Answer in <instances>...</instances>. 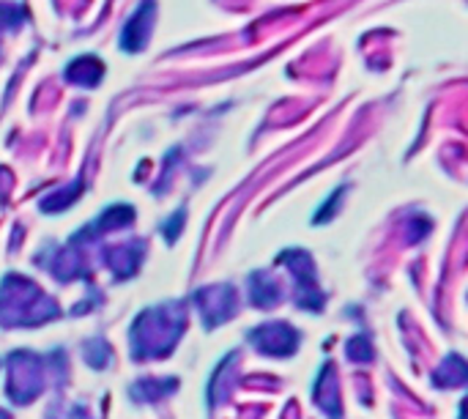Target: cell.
<instances>
[{
	"label": "cell",
	"mask_w": 468,
	"mask_h": 419,
	"mask_svg": "<svg viewBox=\"0 0 468 419\" xmlns=\"http://www.w3.org/2000/svg\"><path fill=\"white\" fill-rule=\"evenodd\" d=\"M184 310L181 305H165L142 313L132 326V351L137 359L168 356L184 332Z\"/></svg>",
	"instance_id": "6da1fadb"
},
{
	"label": "cell",
	"mask_w": 468,
	"mask_h": 419,
	"mask_svg": "<svg viewBox=\"0 0 468 419\" xmlns=\"http://www.w3.org/2000/svg\"><path fill=\"white\" fill-rule=\"evenodd\" d=\"M58 316L53 299H47L34 283L23 277H6L0 288V321L6 326H39Z\"/></svg>",
	"instance_id": "7a4b0ae2"
},
{
	"label": "cell",
	"mask_w": 468,
	"mask_h": 419,
	"mask_svg": "<svg viewBox=\"0 0 468 419\" xmlns=\"http://www.w3.org/2000/svg\"><path fill=\"white\" fill-rule=\"evenodd\" d=\"M44 386V378H42V365L34 354L28 351H17L12 359H9V384H6V392L15 403L25 405L31 403L34 397H39Z\"/></svg>",
	"instance_id": "3957f363"
},
{
	"label": "cell",
	"mask_w": 468,
	"mask_h": 419,
	"mask_svg": "<svg viewBox=\"0 0 468 419\" xmlns=\"http://www.w3.org/2000/svg\"><path fill=\"white\" fill-rule=\"evenodd\" d=\"M198 305H200V313H203V324L209 329H214L217 324L233 318V313L239 307V299H236V291L230 286H211V288L198 291Z\"/></svg>",
	"instance_id": "277c9868"
},
{
	"label": "cell",
	"mask_w": 468,
	"mask_h": 419,
	"mask_svg": "<svg viewBox=\"0 0 468 419\" xmlns=\"http://www.w3.org/2000/svg\"><path fill=\"white\" fill-rule=\"evenodd\" d=\"M249 340H252L263 354H268V356H288V354L296 351V332H293L288 324H282V321L258 326V329L249 335Z\"/></svg>",
	"instance_id": "5b68a950"
},
{
	"label": "cell",
	"mask_w": 468,
	"mask_h": 419,
	"mask_svg": "<svg viewBox=\"0 0 468 419\" xmlns=\"http://www.w3.org/2000/svg\"><path fill=\"white\" fill-rule=\"evenodd\" d=\"M153 0H145V4L134 12V17L126 23L123 28V36H121V47L129 50V53H137L145 47L148 42V34H151V23H153Z\"/></svg>",
	"instance_id": "8992f818"
},
{
	"label": "cell",
	"mask_w": 468,
	"mask_h": 419,
	"mask_svg": "<svg viewBox=\"0 0 468 419\" xmlns=\"http://www.w3.org/2000/svg\"><path fill=\"white\" fill-rule=\"evenodd\" d=\"M335 367L332 365H324L318 381H316V400L318 405L329 414V416H340V395H337V381L332 378Z\"/></svg>",
	"instance_id": "52a82bcc"
},
{
	"label": "cell",
	"mask_w": 468,
	"mask_h": 419,
	"mask_svg": "<svg viewBox=\"0 0 468 419\" xmlns=\"http://www.w3.org/2000/svg\"><path fill=\"white\" fill-rule=\"evenodd\" d=\"M102 74H104V66H102V61H96L93 55H85V58H77L74 63H69V69H66V77L72 80V83H77V85H96L99 80H102Z\"/></svg>",
	"instance_id": "ba28073f"
},
{
	"label": "cell",
	"mask_w": 468,
	"mask_h": 419,
	"mask_svg": "<svg viewBox=\"0 0 468 419\" xmlns=\"http://www.w3.org/2000/svg\"><path fill=\"white\" fill-rule=\"evenodd\" d=\"M140 247H110L107 249V263L118 277H132L137 263H140Z\"/></svg>",
	"instance_id": "9c48e42d"
},
{
	"label": "cell",
	"mask_w": 468,
	"mask_h": 419,
	"mask_svg": "<svg viewBox=\"0 0 468 419\" xmlns=\"http://www.w3.org/2000/svg\"><path fill=\"white\" fill-rule=\"evenodd\" d=\"M249 294H252V302L258 305V307H271L279 297V291H277V283L268 277V274H252L249 277Z\"/></svg>",
	"instance_id": "30bf717a"
},
{
	"label": "cell",
	"mask_w": 468,
	"mask_h": 419,
	"mask_svg": "<svg viewBox=\"0 0 468 419\" xmlns=\"http://www.w3.org/2000/svg\"><path fill=\"white\" fill-rule=\"evenodd\" d=\"M176 378H148V381H140V384H134L132 386V395L137 397V400H156V397H165V395H171V392H176Z\"/></svg>",
	"instance_id": "8fae6325"
},
{
	"label": "cell",
	"mask_w": 468,
	"mask_h": 419,
	"mask_svg": "<svg viewBox=\"0 0 468 419\" xmlns=\"http://www.w3.org/2000/svg\"><path fill=\"white\" fill-rule=\"evenodd\" d=\"M134 219V211L129 209V206H112V209H107L96 222H93V228L91 230H85V233H102V230H112V228H121V225H129Z\"/></svg>",
	"instance_id": "7c38bea8"
},
{
	"label": "cell",
	"mask_w": 468,
	"mask_h": 419,
	"mask_svg": "<svg viewBox=\"0 0 468 419\" xmlns=\"http://www.w3.org/2000/svg\"><path fill=\"white\" fill-rule=\"evenodd\" d=\"M465 381V365H463V359L460 356H449L444 365H441V370L435 373V384L438 386H460Z\"/></svg>",
	"instance_id": "4fadbf2b"
},
{
	"label": "cell",
	"mask_w": 468,
	"mask_h": 419,
	"mask_svg": "<svg viewBox=\"0 0 468 419\" xmlns=\"http://www.w3.org/2000/svg\"><path fill=\"white\" fill-rule=\"evenodd\" d=\"M80 195V184H69L66 190H61V192H55V195H50L47 200H44V211H63L74 198Z\"/></svg>",
	"instance_id": "5bb4252c"
},
{
	"label": "cell",
	"mask_w": 468,
	"mask_h": 419,
	"mask_svg": "<svg viewBox=\"0 0 468 419\" xmlns=\"http://www.w3.org/2000/svg\"><path fill=\"white\" fill-rule=\"evenodd\" d=\"M25 20L23 6L15 4H0V28H17Z\"/></svg>",
	"instance_id": "9a60e30c"
},
{
	"label": "cell",
	"mask_w": 468,
	"mask_h": 419,
	"mask_svg": "<svg viewBox=\"0 0 468 419\" xmlns=\"http://www.w3.org/2000/svg\"><path fill=\"white\" fill-rule=\"evenodd\" d=\"M348 356L354 359V362H370L373 359V346H370V340L362 335V337H354L351 343H348Z\"/></svg>",
	"instance_id": "2e32d148"
},
{
	"label": "cell",
	"mask_w": 468,
	"mask_h": 419,
	"mask_svg": "<svg viewBox=\"0 0 468 419\" xmlns=\"http://www.w3.org/2000/svg\"><path fill=\"white\" fill-rule=\"evenodd\" d=\"M184 222V211H179L168 225H165V236H168V241H176V236H179V225Z\"/></svg>",
	"instance_id": "e0dca14e"
},
{
	"label": "cell",
	"mask_w": 468,
	"mask_h": 419,
	"mask_svg": "<svg viewBox=\"0 0 468 419\" xmlns=\"http://www.w3.org/2000/svg\"><path fill=\"white\" fill-rule=\"evenodd\" d=\"M0 419H12V416H9L6 411H0Z\"/></svg>",
	"instance_id": "ac0fdd59"
}]
</instances>
